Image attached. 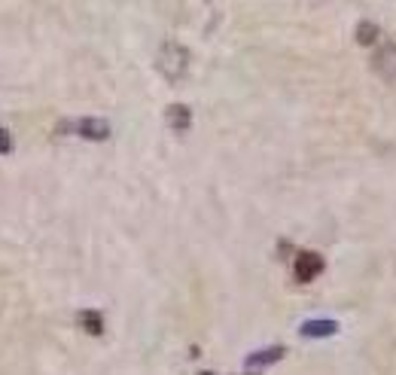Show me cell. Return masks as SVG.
Here are the masks:
<instances>
[{
  "mask_svg": "<svg viewBox=\"0 0 396 375\" xmlns=\"http://www.w3.org/2000/svg\"><path fill=\"white\" fill-rule=\"evenodd\" d=\"M155 65H159L162 76H165L168 83H180L183 74H186V67H189V52H186V46L174 43V40L162 43V49H159V61H155Z\"/></svg>",
  "mask_w": 396,
  "mask_h": 375,
  "instance_id": "6da1fadb",
  "label": "cell"
},
{
  "mask_svg": "<svg viewBox=\"0 0 396 375\" xmlns=\"http://www.w3.org/2000/svg\"><path fill=\"white\" fill-rule=\"evenodd\" d=\"M284 354H287L284 345H272V348H263V351L250 354V357L244 360V372H247V375H256V372H263L265 366L278 363V360L284 357Z\"/></svg>",
  "mask_w": 396,
  "mask_h": 375,
  "instance_id": "7a4b0ae2",
  "label": "cell"
},
{
  "mask_svg": "<svg viewBox=\"0 0 396 375\" xmlns=\"http://www.w3.org/2000/svg\"><path fill=\"white\" fill-rule=\"evenodd\" d=\"M327 268V263H323V257L320 253H314V250H302L299 257H296V266H293V272H296V278L299 281H314L317 275Z\"/></svg>",
  "mask_w": 396,
  "mask_h": 375,
  "instance_id": "3957f363",
  "label": "cell"
},
{
  "mask_svg": "<svg viewBox=\"0 0 396 375\" xmlns=\"http://www.w3.org/2000/svg\"><path fill=\"white\" fill-rule=\"evenodd\" d=\"M372 67L375 74H381L384 80H396V43H381V49L375 52L372 58Z\"/></svg>",
  "mask_w": 396,
  "mask_h": 375,
  "instance_id": "277c9868",
  "label": "cell"
},
{
  "mask_svg": "<svg viewBox=\"0 0 396 375\" xmlns=\"http://www.w3.org/2000/svg\"><path fill=\"white\" fill-rule=\"evenodd\" d=\"M61 129H76V134L89 140H107L110 138V125L104 119H80V122H65Z\"/></svg>",
  "mask_w": 396,
  "mask_h": 375,
  "instance_id": "5b68a950",
  "label": "cell"
},
{
  "mask_svg": "<svg viewBox=\"0 0 396 375\" xmlns=\"http://www.w3.org/2000/svg\"><path fill=\"white\" fill-rule=\"evenodd\" d=\"M168 125H171L174 131H186L189 125H192V110H189L186 104H171V107H168Z\"/></svg>",
  "mask_w": 396,
  "mask_h": 375,
  "instance_id": "8992f818",
  "label": "cell"
},
{
  "mask_svg": "<svg viewBox=\"0 0 396 375\" xmlns=\"http://www.w3.org/2000/svg\"><path fill=\"white\" fill-rule=\"evenodd\" d=\"M336 332H338L336 321H308V323H302V336L305 339H327V336H336Z\"/></svg>",
  "mask_w": 396,
  "mask_h": 375,
  "instance_id": "52a82bcc",
  "label": "cell"
},
{
  "mask_svg": "<svg viewBox=\"0 0 396 375\" xmlns=\"http://www.w3.org/2000/svg\"><path fill=\"white\" fill-rule=\"evenodd\" d=\"M76 321H80V327L86 332H91V336H101V332H104V317H101V311H95V308L80 311Z\"/></svg>",
  "mask_w": 396,
  "mask_h": 375,
  "instance_id": "ba28073f",
  "label": "cell"
},
{
  "mask_svg": "<svg viewBox=\"0 0 396 375\" xmlns=\"http://www.w3.org/2000/svg\"><path fill=\"white\" fill-rule=\"evenodd\" d=\"M375 40H378V25H372V22H360V25H357V43L372 46Z\"/></svg>",
  "mask_w": 396,
  "mask_h": 375,
  "instance_id": "9c48e42d",
  "label": "cell"
},
{
  "mask_svg": "<svg viewBox=\"0 0 396 375\" xmlns=\"http://www.w3.org/2000/svg\"><path fill=\"white\" fill-rule=\"evenodd\" d=\"M10 150H12V138H10V131L0 129V156H6Z\"/></svg>",
  "mask_w": 396,
  "mask_h": 375,
  "instance_id": "30bf717a",
  "label": "cell"
},
{
  "mask_svg": "<svg viewBox=\"0 0 396 375\" xmlns=\"http://www.w3.org/2000/svg\"><path fill=\"white\" fill-rule=\"evenodd\" d=\"M201 375H214V372H201Z\"/></svg>",
  "mask_w": 396,
  "mask_h": 375,
  "instance_id": "8fae6325",
  "label": "cell"
}]
</instances>
